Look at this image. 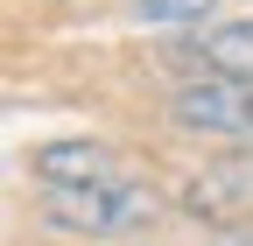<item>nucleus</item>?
Wrapping results in <instances>:
<instances>
[{
  "mask_svg": "<svg viewBox=\"0 0 253 246\" xmlns=\"http://www.w3.org/2000/svg\"><path fill=\"white\" fill-rule=\"evenodd\" d=\"M42 218L56 232H91V239H113V232H141L155 218V190L148 183H91V190H49L42 197Z\"/></svg>",
  "mask_w": 253,
  "mask_h": 246,
  "instance_id": "obj_1",
  "label": "nucleus"
},
{
  "mask_svg": "<svg viewBox=\"0 0 253 246\" xmlns=\"http://www.w3.org/2000/svg\"><path fill=\"white\" fill-rule=\"evenodd\" d=\"M183 56H190V64H204L211 78H239V84H253V14L218 21V28H190Z\"/></svg>",
  "mask_w": 253,
  "mask_h": 246,
  "instance_id": "obj_5",
  "label": "nucleus"
},
{
  "mask_svg": "<svg viewBox=\"0 0 253 246\" xmlns=\"http://www.w3.org/2000/svg\"><path fill=\"white\" fill-rule=\"evenodd\" d=\"M211 246H253V232H225V239H211Z\"/></svg>",
  "mask_w": 253,
  "mask_h": 246,
  "instance_id": "obj_7",
  "label": "nucleus"
},
{
  "mask_svg": "<svg viewBox=\"0 0 253 246\" xmlns=\"http://www.w3.org/2000/svg\"><path fill=\"white\" fill-rule=\"evenodd\" d=\"M218 0H134V14L148 28H204Z\"/></svg>",
  "mask_w": 253,
  "mask_h": 246,
  "instance_id": "obj_6",
  "label": "nucleus"
},
{
  "mask_svg": "<svg viewBox=\"0 0 253 246\" xmlns=\"http://www.w3.org/2000/svg\"><path fill=\"white\" fill-rule=\"evenodd\" d=\"M253 204V162H211L183 183V211L190 218H239Z\"/></svg>",
  "mask_w": 253,
  "mask_h": 246,
  "instance_id": "obj_4",
  "label": "nucleus"
},
{
  "mask_svg": "<svg viewBox=\"0 0 253 246\" xmlns=\"http://www.w3.org/2000/svg\"><path fill=\"white\" fill-rule=\"evenodd\" d=\"M120 162L106 155V141H84V134H63L36 148V183L42 190H91V183H113Z\"/></svg>",
  "mask_w": 253,
  "mask_h": 246,
  "instance_id": "obj_3",
  "label": "nucleus"
},
{
  "mask_svg": "<svg viewBox=\"0 0 253 246\" xmlns=\"http://www.w3.org/2000/svg\"><path fill=\"white\" fill-rule=\"evenodd\" d=\"M169 113H176V127H190V134L246 141L253 134V84H239V78H197V84H183L169 99Z\"/></svg>",
  "mask_w": 253,
  "mask_h": 246,
  "instance_id": "obj_2",
  "label": "nucleus"
}]
</instances>
